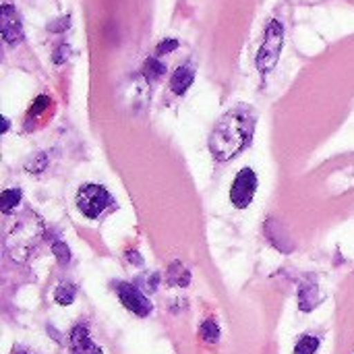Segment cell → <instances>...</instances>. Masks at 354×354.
<instances>
[{
    "instance_id": "obj_1",
    "label": "cell",
    "mask_w": 354,
    "mask_h": 354,
    "mask_svg": "<svg viewBox=\"0 0 354 354\" xmlns=\"http://www.w3.org/2000/svg\"><path fill=\"white\" fill-rule=\"evenodd\" d=\"M255 116L249 108L239 106L228 110L214 127L209 135V151L218 162H228L236 158L253 137Z\"/></svg>"
},
{
    "instance_id": "obj_2",
    "label": "cell",
    "mask_w": 354,
    "mask_h": 354,
    "mask_svg": "<svg viewBox=\"0 0 354 354\" xmlns=\"http://www.w3.org/2000/svg\"><path fill=\"white\" fill-rule=\"evenodd\" d=\"M282 48H284V27L280 21H270L268 27H266V35H263V44L257 52V68L259 73H270L278 60H280V54H282Z\"/></svg>"
},
{
    "instance_id": "obj_10",
    "label": "cell",
    "mask_w": 354,
    "mask_h": 354,
    "mask_svg": "<svg viewBox=\"0 0 354 354\" xmlns=\"http://www.w3.org/2000/svg\"><path fill=\"white\" fill-rule=\"evenodd\" d=\"M164 73H166V66H164L158 58H147V60H145V64H143V75H145L147 81H156V79H160Z\"/></svg>"
},
{
    "instance_id": "obj_13",
    "label": "cell",
    "mask_w": 354,
    "mask_h": 354,
    "mask_svg": "<svg viewBox=\"0 0 354 354\" xmlns=\"http://www.w3.org/2000/svg\"><path fill=\"white\" fill-rule=\"evenodd\" d=\"M319 348V340L313 336H303L297 346H295V354H313Z\"/></svg>"
},
{
    "instance_id": "obj_6",
    "label": "cell",
    "mask_w": 354,
    "mask_h": 354,
    "mask_svg": "<svg viewBox=\"0 0 354 354\" xmlns=\"http://www.w3.org/2000/svg\"><path fill=\"white\" fill-rule=\"evenodd\" d=\"M0 29H2V37L8 44H17L23 39V27H21V19L17 15V10L12 8V4H2L0 10Z\"/></svg>"
},
{
    "instance_id": "obj_4",
    "label": "cell",
    "mask_w": 354,
    "mask_h": 354,
    "mask_svg": "<svg viewBox=\"0 0 354 354\" xmlns=\"http://www.w3.org/2000/svg\"><path fill=\"white\" fill-rule=\"evenodd\" d=\"M255 191H257V174L251 168H243L234 176V183L230 187V201H232V205L239 207V209L249 207L253 203Z\"/></svg>"
},
{
    "instance_id": "obj_17",
    "label": "cell",
    "mask_w": 354,
    "mask_h": 354,
    "mask_svg": "<svg viewBox=\"0 0 354 354\" xmlns=\"http://www.w3.org/2000/svg\"><path fill=\"white\" fill-rule=\"evenodd\" d=\"M176 48H178V41L176 39H164L162 44H158V54L162 56V54H168V52H172Z\"/></svg>"
},
{
    "instance_id": "obj_8",
    "label": "cell",
    "mask_w": 354,
    "mask_h": 354,
    "mask_svg": "<svg viewBox=\"0 0 354 354\" xmlns=\"http://www.w3.org/2000/svg\"><path fill=\"white\" fill-rule=\"evenodd\" d=\"M193 81H195V71H193V66H189V64L178 66V68L174 71L172 79H170V89H172L176 95H183V93L191 87Z\"/></svg>"
},
{
    "instance_id": "obj_15",
    "label": "cell",
    "mask_w": 354,
    "mask_h": 354,
    "mask_svg": "<svg viewBox=\"0 0 354 354\" xmlns=\"http://www.w3.org/2000/svg\"><path fill=\"white\" fill-rule=\"evenodd\" d=\"M48 106H50V97H48V95H39V97L33 102V106L29 108V116H37V114L44 112Z\"/></svg>"
},
{
    "instance_id": "obj_3",
    "label": "cell",
    "mask_w": 354,
    "mask_h": 354,
    "mask_svg": "<svg viewBox=\"0 0 354 354\" xmlns=\"http://www.w3.org/2000/svg\"><path fill=\"white\" fill-rule=\"evenodd\" d=\"M112 205L110 193L100 187V185H85L77 193V207L83 216L87 218H97L102 216L108 207Z\"/></svg>"
},
{
    "instance_id": "obj_16",
    "label": "cell",
    "mask_w": 354,
    "mask_h": 354,
    "mask_svg": "<svg viewBox=\"0 0 354 354\" xmlns=\"http://www.w3.org/2000/svg\"><path fill=\"white\" fill-rule=\"evenodd\" d=\"M52 253L58 257V261H60V263H66V261L71 259L68 247H66L64 243H54V249H52Z\"/></svg>"
},
{
    "instance_id": "obj_11",
    "label": "cell",
    "mask_w": 354,
    "mask_h": 354,
    "mask_svg": "<svg viewBox=\"0 0 354 354\" xmlns=\"http://www.w3.org/2000/svg\"><path fill=\"white\" fill-rule=\"evenodd\" d=\"M19 201H21V191L19 189H6L0 197V209L4 214H8L12 207L19 205Z\"/></svg>"
},
{
    "instance_id": "obj_18",
    "label": "cell",
    "mask_w": 354,
    "mask_h": 354,
    "mask_svg": "<svg viewBox=\"0 0 354 354\" xmlns=\"http://www.w3.org/2000/svg\"><path fill=\"white\" fill-rule=\"evenodd\" d=\"M64 54H68V48H66V46H60V48L56 50V54H54V62H56V64L64 62V58H66Z\"/></svg>"
},
{
    "instance_id": "obj_19",
    "label": "cell",
    "mask_w": 354,
    "mask_h": 354,
    "mask_svg": "<svg viewBox=\"0 0 354 354\" xmlns=\"http://www.w3.org/2000/svg\"><path fill=\"white\" fill-rule=\"evenodd\" d=\"M64 27H68V17L62 19V21H58V25H50L52 31H60V29H64Z\"/></svg>"
},
{
    "instance_id": "obj_7",
    "label": "cell",
    "mask_w": 354,
    "mask_h": 354,
    "mask_svg": "<svg viewBox=\"0 0 354 354\" xmlns=\"http://www.w3.org/2000/svg\"><path fill=\"white\" fill-rule=\"evenodd\" d=\"M71 353L73 354H102V348L91 342L85 326H77L71 332Z\"/></svg>"
},
{
    "instance_id": "obj_9",
    "label": "cell",
    "mask_w": 354,
    "mask_h": 354,
    "mask_svg": "<svg viewBox=\"0 0 354 354\" xmlns=\"http://www.w3.org/2000/svg\"><path fill=\"white\" fill-rule=\"evenodd\" d=\"M189 280H191V274H189V270L183 266V263H172L170 266V270H168V282L170 284H176V286H187L189 284Z\"/></svg>"
},
{
    "instance_id": "obj_12",
    "label": "cell",
    "mask_w": 354,
    "mask_h": 354,
    "mask_svg": "<svg viewBox=\"0 0 354 354\" xmlns=\"http://www.w3.org/2000/svg\"><path fill=\"white\" fill-rule=\"evenodd\" d=\"M54 299L58 305H71L75 301V286L73 284H60L54 292Z\"/></svg>"
},
{
    "instance_id": "obj_20",
    "label": "cell",
    "mask_w": 354,
    "mask_h": 354,
    "mask_svg": "<svg viewBox=\"0 0 354 354\" xmlns=\"http://www.w3.org/2000/svg\"><path fill=\"white\" fill-rule=\"evenodd\" d=\"M15 354H29L27 351H23V348H19V351H15Z\"/></svg>"
},
{
    "instance_id": "obj_14",
    "label": "cell",
    "mask_w": 354,
    "mask_h": 354,
    "mask_svg": "<svg viewBox=\"0 0 354 354\" xmlns=\"http://www.w3.org/2000/svg\"><path fill=\"white\" fill-rule=\"evenodd\" d=\"M201 338L205 340V342H209V344H214V342H218V338H220V328H218V324L216 322H205L203 326H201Z\"/></svg>"
},
{
    "instance_id": "obj_5",
    "label": "cell",
    "mask_w": 354,
    "mask_h": 354,
    "mask_svg": "<svg viewBox=\"0 0 354 354\" xmlns=\"http://www.w3.org/2000/svg\"><path fill=\"white\" fill-rule=\"evenodd\" d=\"M116 292H118L120 303H122L129 311H133L135 315L147 317V315L151 313V303H149V299H147L137 286L127 284V282H118V284H116Z\"/></svg>"
}]
</instances>
